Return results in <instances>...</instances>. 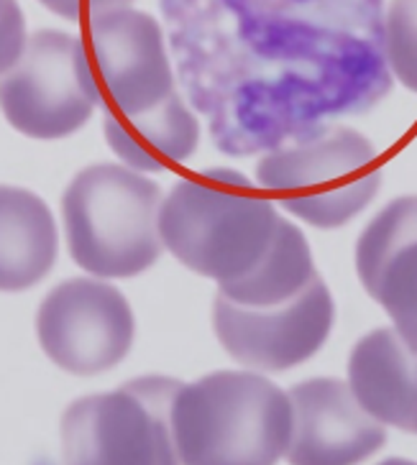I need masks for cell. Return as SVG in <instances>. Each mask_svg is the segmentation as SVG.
I'll return each instance as SVG.
<instances>
[{
  "label": "cell",
  "instance_id": "6da1fadb",
  "mask_svg": "<svg viewBox=\"0 0 417 465\" xmlns=\"http://www.w3.org/2000/svg\"><path fill=\"white\" fill-rule=\"evenodd\" d=\"M277 207L233 169L180 179L159 205V238L190 272L218 284L259 266L277 231Z\"/></svg>",
  "mask_w": 417,
  "mask_h": 465
},
{
  "label": "cell",
  "instance_id": "7a4b0ae2",
  "mask_svg": "<svg viewBox=\"0 0 417 465\" xmlns=\"http://www.w3.org/2000/svg\"><path fill=\"white\" fill-rule=\"evenodd\" d=\"M177 463L272 465L293 438V401L253 371H215L182 383L172 404Z\"/></svg>",
  "mask_w": 417,
  "mask_h": 465
},
{
  "label": "cell",
  "instance_id": "3957f363",
  "mask_svg": "<svg viewBox=\"0 0 417 465\" xmlns=\"http://www.w3.org/2000/svg\"><path fill=\"white\" fill-rule=\"evenodd\" d=\"M162 190L136 169L93 164L72 179L62 218L72 261L87 274L128 279L149 272L162 256Z\"/></svg>",
  "mask_w": 417,
  "mask_h": 465
},
{
  "label": "cell",
  "instance_id": "277c9868",
  "mask_svg": "<svg viewBox=\"0 0 417 465\" xmlns=\"http://www.w3.org/2000/svg\"><path fill=\"white\" fill-rule=\"evenodd\" d=\"M256 182L294 218L333 231L372 205L382 190V169L369 138L353 128H333L266 153L256 164Z\"/></svg>",
  "mask_w": 417,
  "mask_h": 465
},
{
  "label": "cell",
  "instance_id": "5b68a950",
  "mask_svg": "<svg viewBox=\"0 0 417 465\" xmlns=\"http://www.w3.org/2000/svg\"><path fill=\"white\" fill-rule=\"evenodd\" d=\"M182 381L141 376L108 394L72 401L62 417V455L80 465H172V404Z\"/></svg>",
  "mask_w": 417,
  "mask_h": 465
},
{
  "label": "cell",
  "instance_id": "8992f818",
  "mask_svg": "<svg viewBox=\"0 0 417 465\" xmlns=\"http://www.w3.org/2000/svg\"><path fill=\"white\" fill-rule=\"evenodd\" d=\"M100 105V90L77 34L36 31L0 74V110L18 134L55 141L77 134Z\"/></svg>",
  "mask_w": 417,
  "mask_h": 465
},
{
  "label": "cell",
  "instance_id": "52a82bcc",
  "mask_svg": "<svg viewBox=\"0 0 417 465\" xmlns=\"http://www.w3.org/2000/svg\"><path fill=\"white\" fill-rule=\"evenodd\" d=\"M134 312L118 289L95 279H67L44 297L36 335L46 358L74 376L115 369L134 345Z\"/></svg>",
  "mask_w": 417,
  "mask_h": 465
},
{
  "label": "cell",
  "instance_id": "ba28073f",
  "mask_svg": "<svg viewBox=\"0 0 417 465\" xmlns=\"http://www.w3.org/2000/svg\"><path fill=\"white\" fill-rule=\"evenodd\" d=\"M335 322V304L318 276L297 297L249 307L218 294L213 328L225 353L241 366L282 373L305 363L325 345Z\"/></svg>",
  "mask_w": 417,
  "mask_h": 465
},
{
  "label": "cell",
  "instance_id": "9c48e42d",
  "mask_svg": "<svg viewBox=\"0 0 417 465\" xmlns=\"http://www.w3.org/2000/svg\"><path fill=\"white\" fill-rule=\"evenodd\" d=\"M84 46L105 113L139 115L174 93L164 34L154 15L131 5L93 14Z\"/></svg>",
  "mask_w": 417,
  "mask_h": 465
},
{
  "label": "cell",
  "instance_id": "30bf717a",
  "mask_svg": "<svg viewBox=\"0 0 417 465\" xmlns=\"http://www.w3.org/2000/svg\"><path fill=\"white\" fill-rule=\"evenodd\" d=\"M293 438L287 460L297 465H351L372 458L387 430L363 410L348 381L310 379L293 386Z\"/></svg>",
  "mask_w": 417,
  "mask_h": 465
},
{
  "label": "cell",
  "instance_id": "8fae6325",
  "mask_svg": "<svg viewBox=\"0 0 417 465\" xmlns=\"http://www.w3.org/2000/svg\"><path fill=\"white\" fill-rule=\"evenodd\" d=\"M356 274L397 335L417 351V194L392 200L363 228Z\"/></svg>",
  "mask_w": 417,
  "mask_h": 465
},
{
  "label": "cell",
  "instance_id": "7c38bea8",
  "mask_svg": "<svg viewBox=\"0 0 417 465\" xmlns=\"http://www.w3.org/2000/svg\"><path fill=\"white\" fill-rule=\"evenodd\" d=\"M348 386L384 427L417 435V351L394 328H376L348 356Z\"/></svg>",
  "mask_w": 417,
  "mask_h": 465
},
{
  "label": "cell",
  "instance_id": "4fadbf2b",
  "mask_svg": "<svg viewBox=\"0 0 417 465\" xmlns=\"http://www.w3.org/2000/svg\"><path fill=\"white\" fill-rule=\"evenodd\" d=\"M105 141L128 169L164 172L187 162L200 143V124L177 93L139 115L105 113Z\"/></svg>",
  "mask_w": 417,
  "mask_h": 465
},
{
  "label": "cell",
  "instance_id": "5bb4252c",
  "mask_svg": "<svg viewBox=\"0 0 417 465\" xmlns=\"http://www.w3.org/2000/svg\"><path fill=\"white\" fill-rule=\"evenodd\" d=\"M59 235L39 194L0 184V292H26L52 272Z\"/></svg>",
  "mask_w": 417,
  "mask_h": 465
},
{
  "label": "cell",
  "instance_id": "9a60e30c",
  "mask_svg": "<svg viewBox=\"0 0 417 465\" xmlns=\"http://www.w3.org/2000/svg\"><path fill=\"white\" fill-rule=\"evenodd\" d=\"M315 279V261L307 246L305 232L290 220L279 218L277 231L266 256L253 266L249 274L236 282L218 284L225 300L249 304V307H269L297 297Z\"/></svg>",
  "mask_w": 417,
  "mask_h": 465
},
{
  "label": "cell",
  "instance_id": "2e32d148",
  "mask_svg": "<svg viewBox=\"0 0 417 465\" xmlns=\"http://www.w3.org/2000/svg\"><path fill=\"white\" fill-rule=\"evenodd\" d=\"M382 49L394 77L417 95V0H392L382 26Z\"/></svg>",
  "mask_w": 417,
  "mask_h": 465
},
{
  "label": "cell",
  "instance_id": "e0dca14e",
  "mask_svg": "<svg viewBox=\"0 0 417 465\" xmlns=\"http://www.w3.org/2000/svg\"><path fill=\"white\" fill-rule=\"evenodd\" d=\"M26 18L18 0H3L0 8V74L8 72L26 49Z\"/></svg>",
  "mask_w": 417,
  "mask_h": 465
},
{
  "label": "cell",
  "instance_id": "ac0fdd59",
  "mask_svg": "<svg viewBox=\"0 0 417 465\" xmlns=\"http://www.w3.org/2000/svg\"><path fill=\"white\" fill-rule=\"evenodd\" d=\"M39 3L46 5L52 14L67 18V21H83L84 15L90 18V15L100 14V11L131 5V0H39Z\"/></svg>",
  "mask_w": 417,
  "mask_h": 465
},
{
  "label": "cell",
  "instance_id": "d6986e66",
  "mask_svg": "<svg viewBox=\"0 0 417 465\" xmlns=\"http://www.w3.org/2000/svg\"><path fill=\"white\" fill-rule=\"evenodd\" d=\"M0 8H3V0H0Z\"/></svg>",
  "mask_w": 417,
  "mask_h": 465
}]
</instances>
